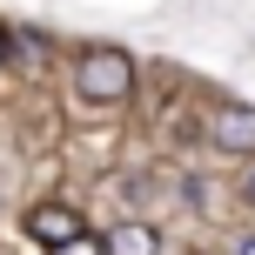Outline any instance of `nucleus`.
<instances>
[{
    "label": "nucleus",
    "instance_id": "f257e3e1",
    "mask_svg": "<svg viewBox=\"0 0 255 255\" xmlns=\"http://www.w3.org/2000/svg\"><path fill=\"white\" fill-rule=\"evenodd\" d=\"M74 94L88 108H121L134 94V54L128 47H88L74 61Z\"/></svg>",
    "mask_w": 255,
    "mask_h": 255
},
{
    "label": "nucleus",
    "instance_id": "f03ea898",
    "mask_svg": "<svg viewBox=\"0 0 255 255\" xmlns=\"http://www.w3.org/2000/svg\"><path fill=\"white\" fill-rule=\"evenodd\" d=\"M20 229L54 255V249H67V242H74V235H88V222H81L67 202H40V208H27V215H20Z\"/></svg>",
    "mask_w": 255,
    "mask_h": 255
},
{
    "label": "nucleus",
    "instance_id": "7ed1b4c3",
    "mask_svg": "<svg viewBox=\"0 0 255 255\" xmlns=\"http://www.w3.org/2000/svg\"><path fill=\"white\" fill-rule=\"evenodd\" d=\"M208 141H215L222 154H242V161H255V108H242V101L215 108V115H208Z\"/></svg>",
    "mask_w": 255,
    "mask_h": 255
},
{
    "label": "nucleus",
    "instance_id": "20e7f679",
    "mask_svg": "<svg viewBox=\"0 0 255 255\" xmlns=\"http://www.w3.org/2000/svg\"><path fill=\"white\" fill-rule=\"evenodd\" d=\"M101 249H108V255H161V229L141 222V215H121L115 229L101 235Z\"/></svg>",
    "mask_w": 255,
    "mask_h": 255
},
{
    "label": "nucleus",
    "instance_id": "39448f33",
    "mask_svg": "<svg viewBox=\"0 0 255 255\" xmlns=\"http://www.w3.org/2000/svg\"><path fill=\"white\" fill-rule=\"evenodd\" d=\"M54 255H108V249H101V235L88 229V235H74V242H67V249H54Z\"/></svg>",
    "mask_w": 255,
    "mask_h": 255
},
{
    "label": "nucleus",
    "instance_id": "423d86ee",
    "mask_svg": "<svg viewBox=\"0 0 255 255\" xmlns=\"http://www.w3.org/2000/svg\"><path fill=\"white\" fill-rule=\"evenodd\" d=\"M7 54H13V34H7V27H0V61H7Z\"/></svg>",
    "mask_w": 255,
    "mask_h": 255
},
{
    "label": "nucleus",
    "instance_id": "0eeeda50",
    "mask_svg": "<svg viewBox=\"0 0 255 255\" xmlns=\"http://www.w3.org/2000/svg\"><path fill=\"white\" fill-rule=\"evenodd\" d=\"M235 255H255V235H242V242H235Z\"/></svg>",
    "mask_w": 255,
    "mask_h": 255
},
{
    "label": "nucleus",
    "instance_id": "6e6552de",
    "mask_svg": "<svg viewBox=\"0 0 255 255\" xmlns=\"http://www.w3.org/2000/svg\"><path fill=\"white\" fill-rule=\"evenodd\" d=\"M249 195H255V175H249Z\"/></svg>",
    "mask_w": 255,
    "mask_h": 255
}]
</instances>
